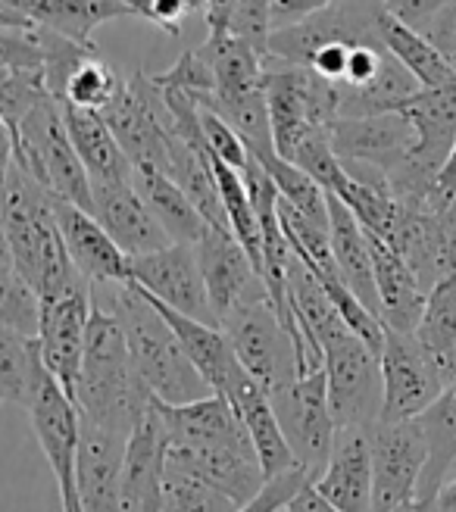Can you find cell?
Returning a JSON list of instances; mask_svg holds the SVG:
<instances>
[{"instance_id":"obj_14","label":"cell","mask_w":456,"mask_h":512,"mask_svg":"<svg viewBox=\"0 0 456 512\" xmlns=\"http://www.w3.org/2000/svg\"><path fill=\"white\" fill-rule=\"evenodd\" d=\"M372 512H394L419 491L428 463V441L419 422H378L369 428Z\"/></svg>"},{"instance_id":"obj_34","label":"cell","mask_w":456,"mask_h":512,"mask_svg":"<svg viewBox=\"0 0 456 512\" xmlns=\"http://www.w3.org/2000/svg\"><path fill=\"white\" fill-rule=\"evenodd\" d=\"M382 41L388 54L407 69L419 88H444L456 82V72L438 57V50L428 44L422 35L407 29L403 22H397L388 7H385V25H382Z\"/></svg>"},{"instance_id":"obj_19","label":"cell","mask_w":456,"mask_h":512,"mask_svg":"<svg viewBox=\"0 0 456 512\" xmlns=\"http://www.w3.org/2000/svg\"><path fill=\"white\" fill-rule=\"evenodd\" d=\"M194 256H197L200 275H204L207 297H210L219 328L228 316L244 310V306L269 300L260 272L253 269L241 244L228 232L210 228V232L194 244Z\"/></svg>"},{"instance_id":"obj_45","label":"cell","mask_w":456,"mask_h":512,"mask_svg":"<svg viewBox=\"0 0 456 512\" xmlns=\"http://www.w3.org/2000/svg\"><path fill=\"white\" fill-rule=\"evenodd\" d=\"M325 0H272L269 4V29L282 32L291 29V25L303 22L310 13H316Z\"/></svg>"},{"instance_id":"obj_6","label":"cell","mask_w":456,"mask_h":512,"mask_svg":"<svg viewBox=\"0 0 456 512\" xmlns=\"http://www.w3.org/2000/svg\"><path fill=\"white\" fill-rule=\"evenodd\" d=\"M263 94L272 122L275 153L282 160L310 132H328L338 122V97L335 85L322 82L303 66H285L266 60L263 66Z\"/></svg>"},{"instance_id":"obj_22","label":"cell","mask_w":456,"mask_h":512,"mask_svg":"<svg viewBox=\"0 0 456 512\" xmlns=\"http://www.w3.org/2000/svg\"><path fill=\"white\" fill-rule=\"evenodd\" d=\"M50 203H54V219L72 266L91 285H100V281L104 285H129V256L110 241V235L94 222V216L60 197H54Z\"/></svg>"},{"instance_id":"obj_12","label":"cell","mask_w":456,"mask_h":512,"mask_svg":"<svg viewBox=\"0 0 456 512\" xmlns=\"http://www.w3.org/2000/svg\"><path fill=\"white\" fill-rule=\"evenodd\" d=\"M222 331L228 344H232V353L241 363V369L257 381L266 394L282 391L297 378H303L294 341L282 328V322H278V316L272 313L269 300L250 303L244 310L232 313L222 322Z\"/></svg>"},{"instance_id":"obj_4","label":"cell","mask_w":456,"mask_h":512,"mask_svg":"<svg viewBox=\"0 0 456 512\" xmlns=\"http://www.w3.org/2000/svg\"><path fill=\"white\" fill-rule=\"evenodd\" d=\"M400 116L413 125L416 144L385 185L400 207H428L438 175L456 144V82L444 88H419Z\"/></svg>"},{"instance_id":"obj_44","label":"cell","mask_w":456,"mask_h":512,"mask_svg":"<svg viewBox=\"0 0 456 512\" xmlns=\"http://www.w3.org/2000/svg\"><path fill=\"white\" fill-rule=\"evenodd\" d=\"M135 16L154 22L157 29L169 35H182V25L191 13L204 10V4H194V0H132Z\"/></svg>"},{"instance_id":"obj_32","label":"cell","mask_w":456,"mask_h":512,"mask_svg":"<svg viewBox=\"0 0 456 512\" xmlns=\"http://www.w3.org/2000/svg\"><path fill=\"white\" fill-rule=\"evenodd\" d=\"M413 338L425 363L435 369L438 381L447 388L456 378V275L428 291L425 313Z\"/></svg>"},{"instance_id":"obj_13","label":"cell","mask_w":456,"mask_h":512,"mask_svg":"<svg viewBox=\"0 0 456 512\" xmlns=\"http://www.w3.org/2000/svg\"><path fill=\"white\" fill-rule=\"evenodd\" d=\"M385 244L407 263L428 294L435 285L456 275V200L438 213L397 203V216Z\"/></svg>"},{"instance_id":"obj_9","label":"cell","mask_w":456,"mask_h":512,"mask_svg":"<svg viewBox=\"0 0 456 512\" xmlns=\"http://www.w3.org/2000/svg\"><path fill=\"white\" fill-rule=\"evenodd\" d=\"M100 116L132 166L166 172L175 135L163 91L150 75L135 72L132 79H125L119 97Z\"/></svg>"},{"instance_id":"obj_38","label":"cell","mask_w":456,"mask_h":512,"mask_svg":"<svg viewBox=\"0 0 456 512\" xmlns=\"http://www.w3.org/2000/svg\"><path fill=\"white\" fill-rule=\"evenodd\" d=\"M35 363L38 341L0 325V403H16L25 409Z\"/></svg>"},{"instance_id":"obj_48","label":"cell","mask_w":456,"mask_h":512,"mask_svg":"<svg viewBox=\"0 0 456 512\" xmlns=\"http://www.w3.org/2000/svg\"><path fill=\"white\" fill-rule=\"evenodd\" d=\"M282 512H335L332 506H328L319 494H316V488L310 484V488H303Z\"/></svg>"},{"instance_id":"obj_40","label":"cell","mask_w":456,"mask_h":512,"mask_svg":"<svg viewBox=\"0 0 456 512\" xmlns=\"http://www.w3.org/2000/svg\"><path fill=\"white\" fill-rule=\"evenodd\" d=\"M238 506L197 475L166 463L160 484V512H235Z\"/></svg>"},{"instance_id":"obj_51","label":"cell","mask_w":456,"mask_h":512,"mask_svg":"<svg viewBox=\"0 0 456 512\" xmlns=\"http://www.w3.org/2000/svg\"><path fill=\"white\" fill-rule=\"evenodd\" d=\"M394 512H438V506H435V500H419V497H413L410 503L397 506Z\"/></svg>"},{"instance_id":"obj_8","label":"cell","mask_w":456,"mask_h":512,"mask_svg":"<svg viewBox=\"0 0 456 512\" xmlns=\"http://www.w3.org/2000/svg\"><path fill=\"white\" fill-rule=\"evenodd\" d=\"M382 25H385V4H350V0L322 4L316 13L291 25V29L272 32L266 60L285 66H307L316 57V50L328 44L385 47Z\"/></svg>"},{"instance_id":"obj_24","label":"cell","mask_w":456,"mask_h":512,"mask_svg":"<svg viewBox=\"0 0 456 512\" xmlns=\"http://www.w3.org/2000/svg\"><path fill=\"white\" fill-rule=\"evenodd\" d=\"M316 494L335 512H372L369 431L338 428L325 472L313 481Z\"/></svg>"},{"instance_id":"obj_46","label":"cell","mask_w":456,"mask_h":512,"mask_svg":"<svg viewBox=\"0 0 456 512\" xmlns=\"http://www.w3.org/2000/svg\"><path fill=\"white\" fill-rule=\"evenodd\" d=\"M453 200H456V144H453L450 157H447V163H444V169L438 175L432 197H428V210H435V213L447 210Z\"/></svg>"},{"instance_id":"obj_33","label":"cell","mask_w":456,"mask_h":512,"mask_svg":"<svg viewBox=\"0 0 456 512\" xmlns=\"http://www.w3.org/2000/svg\"><path fill=\"white\" fill-rule=\"evenodd\" d=\"M428 441V463L419 478V500H435L456 463V378L438 394V400L416 419Z\"/></svg>"},{"instance_id":"obj_37","label":"cell","mask_w":456,"mask_h":512,"mask_svg":"<svg viewBox=\"0 0 456 512\" xmlns=\"http://www.w3.org/2000/svg\"><path fill=\"white\" fill-rule=\"evenodd\" d=\"M250 157H253V153H250ZM253 160H257L266 169V175L272 178L278 197H282L288 207H294L297 213H303L307 219H313V222L328 228V200H325V191L313 182L307 172L291 166V163H285L282 157H278V153H266V157H253Z\"/></svg>"},{"instance_id":"obj_16","label":"cell","mask_w":456,"mask_h":512,"mask_svg":"<svg viewBox=\"0 0 456 512\" xmlns=\"http://www.w3.org/2000/svg\"><path fill=\"white\" fill-rule=\"evenodd\" d=\"M328 144L338 163L360 178H385L410 157L416 144L413 125L400 113L366 116V119H338L328 128Z\"/></svg>"},{"instance_id":"obj_25","label":"cell","mask_w":456,"mask_h":512,"mask_svg":"<svg viewBox=\"0 0 456 512\" xmlns=\"http://www.w3.org/2000/svg\"><path fill=\"white\" fill-rule=\"evenodd\" d=\"M169 450H244L253 447L235 409L222 397L188 406H163Z\"/></svg>"},{"instance_id":"obj_47","label":"cell","mask_w":456,"mask_h":512,"mask_svg":"<svg viewBox=\"0 0 456 512\" xmlns=\"http://www.w3.org/2000/svg\"><path fill=\"white\" fill-rule=\"evenodd\" d=\"M35 22L22 13L16 0H0V32H32Z\"/></svg>"},{"instance_id":"obj_20","label":"cell","mask_w":456,"mask_h":512,"mask_svg":"<svg viewBox=\"0 0 456 512\" xmlns=\"http://www.w3.org/2000/svg\"><path fill=\"white\" fill-rule=\"evenodd\" d=\"M125 444L129 438L82 422L79 453H75V497H79L82 512H129Z\"/></svg>"},{"instance_id":"obj_23","label":"cell","mask_w":456,"mask_h":512,"mask_svg":"<svg viewBox=\"0 0 456 512\" xmlns=\"http://www.w3.org/2000/svg\"><path fill=\"white\" fill-rule=\"evenodd\" d=\"M169 434L163 403L150 400L125 444V503L129 512H160V484L166 472Z\"/></svg>"},{"instance_id":"obj_7","label":"cell","mask_w":456,"mask_h":512,"mask_svg":"<svg viewBox=\"0 0 456 512\" xmlns=\"http://www.w3.org/2000/svg\"><path fill=\"white\" fill-rule=\"evenodd\" d=\"M322 369L335 428L369 431L382 422V366L357 335L341 331L328 338L322 344Z\"/></svg>"},{"instance_id":"obj_18","label":"cell","mask_w":456,"mask_h":512,"mask_svg":"<svg viewBox=\"0 0 456 512\" xmlns=\"http://www.w3.org/2000/svg\"><path fill=\"white\" fill-rule=\"evenodd\" d=\"M382 366V422H413L438 400L444 384L413 335H397L385 328V347L378 353Z\"/></svg>"},{"instance_id":"obj_52","label":"cell","mask_w":456,"mask_h":512,"mask_svg":"<svg viewBox=\"0 0 456 512\" xmlns=\"http://www.w3.org/2000/svg\"><path fill=\"white\" fill-rule=\"evenodd\" d=\"M60 512H82L79 497H75V494H63L60 497Z\"/></svg>"},{"instance_id":"obj_27","label":"cell","mask_w":456,"mask_h":512,"mask_svg":"<svg viewBox=\"0 0 456 512\" xmlns=\"http://www.w3.org/2000/svg\"><path fill=\"white\" fill-rule=\"evenodd\" d=\"M222 400L232 406L235 416L241 419L253 450H257V459H260L266 478H275V475H285V472L297 469L294 456H291V450L285 444V434L275 422L269 394L244 369L232 381H228Z\"/></svg>"},{"instance_id":"obj_5","label":"cell","mask_w":456,"mask_h":512,"mask_svg":"<svg viewBox=\"0 0 456 512\" xmlns=\"http://www.w3.org/2000/svg\"><path fill=\"white\" fill-rule=\"evenodd\" d=\"M13 144V163L25 175H32L47 194L91 213V182L69 141L63 104L54 97L38 104L13 128Z\"/></svg>"},{"instance_id":"obj_41","label":"cell","mask_w":456,"mask_h":512,"mask_svg":"<svg viewBox=\"0 0 456 512\" xmlns=\"http://www.w3.org/2000/svg\"><path fill=\"white\" fill-rule=\"evenodd\" d=\"M38 319H41L38 294L19 278L13 263H0V325L38 341Z\"/></svg>"},{"instance_id":"obj_49","label":"cell","mask_w":456,"mask_h":512,"mask_svg":"<svg viewBox=\"0 0 456 512\" xmlns=\"http://www.w3.org/2000/svg\"><path fill=\"white\" fill-rule=\"evenodd\" d=\"M13 128H10V122L0 116V188H4V182H7V172H10V166H13Z\"/></svg>"},{"instance_id":"obj_10","label":"cell","mask_w":456,"mask_h":512,"mask_svg":"<svg viewBox=\"0 0 456 512\" xmlns=\"http://www.w3.org/2000/svg\"><path fill=\"white\" fill-rule=\"evenodd\" d=\"M269 403L278 428L285 434V444L294 456V466L316 481L328 466L338 431L332 409H328L325 369L307 378H297L288 388L269 394Z\"/></svg>"},{"instance_id":"obj_3","label":"cell","mask_w":456,"mask_h":512,"mask_svg":"<svg viewBox=\"0 0 456 512\" xmlns=\"http://www.w3.org/2000/svg\"><path fill=\"white\" fill-rule=\"evenodd\" d=\"M107 310L119 319V328L129 347V360L147 394L163 406H188L213 397L210 384L200 378L194 363L175 341L172 328L160 319L135 285H113Z\"/></svg>"},{"instance_id":"obj_15","label":"cell","mask_w":456,"mask_h":512,"mask_svg":"<svg viewBox=\"0 0 456 512\" xmlns=\"http://www.w3.org/2000/svg\"><path fill=\"white\" fill-rule=\"evenodd\" d=\"M25 413H29L32 431L47 456V466L57 478L60 497L75 494V453H79V438H82L79 409H75L72 397L57 384V378L44 369L41 356L32 369Z\"/></svg>"},{"instance_id":"obj_26","label":"cell","mask_w":456,"mask_h":512,"mask_svg":"<svg viewBox=\"0 0 456 512\" xmlns=\"http://www.w3.org/2000/svg\"><path fill=\"white\" fill-rule=\"evenodd\" d=\"M369 238L372 253V275H375V294H378V322L397 335H413L422 322L428 294L407 269V263L375 235Z\"/></svg>"},{"instance_id":"obj_53","label":"cell","mask_w":456,"mask_h":512,"mask_svg":"<svg viewBox=\"0 0 456 512\" xmlns=\"http://www.w3.org/2000/svg\"><path fill=\"white\" fill-rule=\"evenodd\" d=\"M450 472H456V463H453V469H450Z\"/></svg>"},{"instance_id":"obj_35","label":"cell","mask_w":456,"mask_h":512,"mask_svg":"<svg viewBox=\"0 0 456 512\" xmlns=\"http://www.w3.org/2000/svg\"><path fill=\"white\" fill-rule=\"evenodd\" d=\"M385 7L397 22L432 44L438 57L456 72V0L453 4H444V0H394Z\"/></svg>"},{"instance_id":"obj_17","label":"cell","mask_w":456,"mask_h":512,"mask_svg":"<svg viewBox=\"0 0 456 512\" xmlns=\"http://www.w3.org/2000/svg\"><path fill=\"white\" fill-rule=\"evenodd\" d=\"M129 278H132L129 285L141 288L144 294L160 300L163 306H169V310H175L179 316L219 328L210 297H207L204 275H200V266H197L194 247L169 244L166 250L135 256V260H129Z\"/></svg>"},{"instance_id":"obj_21","label":"cell","mask_w":456,"mask_h":512,"mask_svg":"<svg viewBox=\"0 0 456 512\" xmlns=\"http://www.w3.org/2000/svg\"><path fill=\"white\" fill-rule=\"evenodd\" d=\"M91 216L129 260L166 250L172 244L135 194L132 182L91 185Z\"/></svg>"},{"instance_id":"obj_42","label":"cell","mask_w":456,"mask_h":512,"mask_svg":"<svg viewBox=\"0 0 456 512\" xmlns=\"http://www.w3.org/2000/svg\"><path fill=\"white\" fill-rule=\"evenodd\" d=\"M197 110H200V128H204V141H207L210 157L241 175L250 160V150L241 141V135L225 119H219L213 110H204V107H197Z\"/></svg>"},{"instance_id":"obj_29","label":"cell","mask_w":456,"mask_h":512,"mask_svg":"<svg viewBox=\"0 0 456 512\" xmlns=\"http://www.w3.org/2000/svg\"><path fill=\"white\" fill-rule=\"evenodd\" d=\"M325 200H328V241H332L335 266L344 278V285L353 291V297L378 319V294H375L369 238L338 197L325 191Z\"/></svg>"},{"instance_id":"obj_2","label":"cell","mask_w":456,"mask_h":512,"mask_svg":"<svg viewBox=\"0 0 456 512\" xmlns=\"http://www.w3.org/2000/svg\"><path fill=\"white\" fill-rule=\"evenodd\" d=\"M54 194H47L32 175L16 163L0 188V228H4L10 263L38 300L54 294L79 272L66 256L60 228L54 219Z\"/></svg>"},{"instance_id":"obj_30","label":"cell","mask_w":456,"mask_h":512,"mask_svg":"<svg viewBox=\"0 0 456 512\" xmlns=\"http://www.w3.org/2000/svg\"><path fill=\"white\" fill-rule=\"evenodd\" d=\"M63 119L69 141L79 153V160L88 172L91 185H116V182H132V163L116 144L113 132L107 128L104 116L91 110H75L63 104Z\"/></svg>"},{"instance_id":"obj_28","label":"cell","mask_w":456,"mask_h":512,"mask_svg":"<svg viewBox=\"0 0 456 512\" xmlns=\"http://www.w3.org/2000/svg\"><path fill=\"white\" fill-rule=\"evenodd\" d=\"M132 188L141 197V203L150 210L166 232L172 244L194 247L200 238L210 232L207 219L194 210V203L185 197V191L172 182L169 175L150 169V166H132Z\"/></svg>"},{"instance_id":"obj_11","label":"cell","mask_w":456,"mask_h":512,"mask_svg":"<svg viewBox=\"0 0 456 512\" xmlns=\"http://www.w3.org/2000/svg\"><path fill=\"white\" fill-rule=\"evenodd\" d=\"M91 306H94V285L82 272H75L54 294L41 297L38 356L44 369L57 378V384L69 397L75 391V378H79L82 369Z\"/></svg>"},{"instance_id":"obj_36","label":"cell","mask_w":456,"mask_h":512,"mask_svg":"<svg viewBox=\"0 0 456 512\" xmlns=\"http://www.w3.org/2000/svg\"><path fill=\"white\" fill-rule=\"evenodd\" d=\"M204 19L213 35H228L250 44L257 54L269 57V0H210L204 4Z\"/></svg>"},{"instance_id":"obj_31","label":"cell","mask_w":456,"mask_h":512,"mask_svg":"<svg viewBox=\"0 0 456 512\" xmlns=\"http://www.w3.org/2000/svg\"><path fill=\"white\" fill-rule=\"evenodd\" d=\"M38 29L54 32L75 44H94L97 25L135 16L132 0H16Z\"/></svg>"},{"instance_id":"obj_39","label":"cell","mask_w":456,"mask_h":512,"mask_svg":"<svg viewBox=\"0 0 456 512\" xmlns=\"http://www.w3.org/2000/svg\"><path fill=\"white\" fill-rule=\"evenodd\" d=\"M122 85H125V79H119L116 69L104 60V54H97V57L85 60L79 69L72 72V79L66 82L60 104L75 107V110L104 113L119 97Z\"/></svg>"},{"instance_id":"obj_43","label":"cell","mask_w":456,"mask_h":512,"mask_svg":"<svg viewBox=\"0 0 456 512\" xmlns=\"http://www.w3.org/2000/svg\"><path fill=\"white\" fill-rule=\"evenodd\" d=\"M310 484H313V478L303 469H291L285 475L266 478L260 494L253 497L250 503H244L241 509H235V512H282L303 488H310Z\"/></svg>"},{"instance_id":"obj_50","label":"cell","mask_w":456,"mask_h":512,"mask_svg":"<svg viewBox=\"0 0 456 512\" xmlns=\"http://www.w3.org/2000/svg\"><path fill=\"white\" fill-rule=\"evenodd\" d=\"M435 506H438V512H456V478L444 481V488L435 497Z\"/></svg>"},{"instance_id":"obj_1","label":"cell","mask_w":456,"mask_h":512,"mask_svg":"<svg viewBox=\"0 0 456 512\" xmlns=\"http://www.w3.org/2000/svg\"><path fill=\"white\" fill-rule=\"evenodd\" d=\"M150 400L154 397L147 394V388L132 369L119 319L94 297L88 331H85L82 369L72 391V403L79 409V419L85 425L113 431L119 438H129L138 419L144 416V409L150 406Z\"/></svg>"}]
</instances>
